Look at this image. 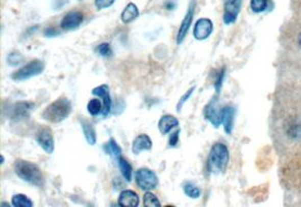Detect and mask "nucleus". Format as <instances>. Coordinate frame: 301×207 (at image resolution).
Returning <instances> with one entry per match:
<instances>
[{
    "mask_svg": "<svg viewBox=\"0 0 301 207\" xmlns=\"http://www.w3.org/2000/svg\"><path fill=\"white\" fill-rule=\"evenodd\" d=\"M235 2H238V0H223V5L231 4V3H235Z\"/></svg>",
    "mask_w": 301,
    "mask_h": 207,
    "instance_id": "nucleus-38",
    "label": "nucleus"
},
{
    "mask_svg": "<svg viewBox=\"0 0 301 207\" xmlns=\"http://www.w3.org/2000/svg\"><path fill=\"white\" fill-rule=\"evenodd\" d=\"M229 162V150L222 142H217L212 145L207 160V170L211 174L223 173Z\"/></svg>",
    "mask_w": 301,
    "mask_h": 207,
    "instance_id": "nucleus-2",
    "label": "nucleus"
},
{
    "mask_svg": "<svg viewBox=\"0 0 301 207\" xmlns=\"http://www.w3.org/2000/svg\"><path fill=\"white\" fill-rule=\"evenodd\" d=\"M268 2L267 0H250V9L253 13L261 14L264 13L267 9Z\"/></svg>",
    "mask_w": 301,
    "mask_h": 207,
    "instance_id": "nucleus-26",
    "label": "nucleus"
},
{
    "mask_svg": "<svg viewBox=\"0 0 301 207\" xmlns=\"http://www.w3.org/2000/svg\"><path fill=\"white\" fill-rule=\"evenodd\" d=\"M143 207H163L159 198L153 192H146L143 195Z\"/></svg>",
    "mask_w": 301,
    "mask_h": 207,
    "instance_id": "nucleus-25",
    "label": "nucleus"
},
{
    "mask_svg": "<svg viewBox=\"0 0 301 207\" xmlns=\"http://www.w3.org/2000/svg\"><path fill=\"white\" fill-rule=\"evenodd\" d=\"M180 133H181V130H176L175 132H173V133L170 134L169 140H168V145L170 147H175V146H177V144H179Z\"/></svg>",
    "mask_w": 301,
    "mask_h": 207,
    "instance_id": "nucleus-32",
    "label": "nucleus"
},
{
    "mask_svg": "<svg viewBox=\"0 0 301 207\" xmlns=\"http://www.w3.org/2000/svg\"><path fill=\"white\" fill-rule=\"evenodd\" d=\"M194 90H195V86H193L192 88H190L189 90H187V92H186L184 95H183V96L180 98L179 103H177V105H176V110H177V111H181V110H182L183 105H184V104L187 102V99L191 98V96L193 95V93H194Z\"/></svg>",
    "mask_w": 301,
    "mask_h": 207,
    "instance_id": "nucleus-30",
    "label": "nucleus"
},
{
    "mask_svg": "<svg viewBox=\"0 0 301 207\" xmlns=\"http://www.w3.org/2000/svg\"><path fill=\"white\" fill-rule=\"evenodd\" d=\"M183 192L192 199H197L201 197V189L193 183H185L183 185Z\"/></svg>",
    "mask_w": 301,
    "mask_h": 207,
    "instance_id": "nucleus-24",
    "label": "nucleus"
},
{
    "mask_svg": "<svg viewBox=\"0 0 301 207\" xmlns=\"http://www.w3.org/2000/svg\"><path fill=\"white\" fill-rule=\"evenodd\" d=\"M139 15H140V12H139L137 5L134 3H129L124 9L122 10L121 20L124 24H130L139 17Z\"/></svg>",
    "mask_w": 301,
    "mask_h": 207,
    "instance_id": "nucleus-18",
    "label": "nucleus"
},
{
    "mask_svg": "<svg viewBox=\"0 0 301 207\" xmlns=\"http://www.w3.org/2000/svg\"><path fill=\"white\" fill-rule=\"evenodd\" d=\"M45 66L41 60H33L29 62L28 65L19 68L12 74V79L14 81H25L29 79L40 76L44 71Z\"/></svg>",
    "mask_w": 301,
    "mask_h": 207,
    "instance_id": "nucleus-5",
    "label": "nucleus"
},
{
    "mask_svg": "<svg viewBox=\"0 0 301 207\" xmlns=\"http://www.w3.org/2000/svg\"><path fill=\"white\" fill-rule=\"evenodd\" d=\"M13 207H33V200L24 194H16L12 197Z\"/></svg>",
    "mask_w": 301,
    "mask_h": 207,
    "instance_id": "nucleus-21",
    "label": "nucleus"
},
{
    "mask_svg": "<svg viewBox=\"0 0 301 207\" xmlns=\"http://www.w3.org/2000/svg\"><path fill=\"white\" fill-rule=\"evenodd\" d=\"M106 152L117 161L122 157V149L114 139H110L106 143Z\"/></svg>",
    "mask_w": 301,
    "mask_h": 207,
    "instance_id": "nucleus-22",
    "label": "nucleus"
},
{
    "mask_svg": "<svg viewBox=\"0 0 301 207\" xmlns=\"http://www.w3.org/2000/svg\"><path fill=\"white\" fill-rule=\"evenodd\" d=\"M115 2L116 0H95L94 4H95L96 9L103 10V9H107V8L112 7Z\"/></svg>",
    "mask_w": 301,
    "mask_h": 207,
    "instance_id": "nucleus-31",
    "label": "nucleus"
},
{
    "mask_svg": "<svg viewBox=\"0 0 301 207\" xmlns=\"http://www.w3.org/2000/svg\"><path fill=\"white\" fill-rule=\"evenodd\" d=\"M196 5H197V0H190L189 7H187V10H186V14L184 16V18L182 19L179 32H177V35H176V43L177 44H182L183 42H184L187 34H189L190 28L192 26V23H193V18H194Z\"/></svg>",
    "mask_w": 301,
    "mask_h": 207,
    "instance_id": "nucleus-6",
    "label": "nucleus"
},
{
    "mask_svg": "<svg viewBox=\"0 0 301 207\" xmlns=\"http://www.w3.org/2000/svg\"><path fill=\"white\" fill-rule=\"evenodd\" d=\"M84 22V15L82 12L78 10H73V12H69L63 16L61 19L60 27L63 31H74L80 27V25Z\"/></svg>",
    "mask_w": 301,
    "mask_h": 207,
    "instance_id": "nucleus-11",
    "label": "nucleus"
},
{
    "mask_svg": "<svg viewBox=\"0 0 301 207\" xmlns=\"http://www.w3.org/2000/svg\"><path fill=\"white\" fill-rule=\"evenodd\" d=\"M96 52L98 53L101 56L103 57H112L113 56V50L110 43H101L97 47H96Z\"/></svg>",
    "mask_w": 301,
    "mask_h": 207,
    "instance_id": "nucleus-28",
    "label": "nucleus"
},
{
    "mask_svg": "<svg viewBox=\"0 0 301 207\" xmlns=\"http://www.w3.org/2000/svg\"><path fill=\"white\" fill-rule=\"evenodd\" d=\"M24 60V56L21 55V53L18 51H13L9 53L7 57V62L10 67H18Z\"/></svg>",
    "mask_w": 301,
    "mask_h": 207,
    "instance_id": "nucleus-27",
    "label": "nucleus"
},
{
    "mask_svg": "<svg viewBox=\"0 0 301 207\" xmlns=\"http://www.w3.org/2000/svg\"><path fill=\"white\" fill-rule=\"evenodd\" d=\"M122 207H138L140 203V198L136 192L131 189L122 190L119 195V200H117Z\"/></svg>",
    "mask_w": 301,
    "mask_h": 207,
    "instance_id": "nucleus-15",
    "label": "nucleus"
},
{
    "mask_svg": "<svg viewBox=\"0 0 301 207\" xmlns=\"http://www.w3.org/2000/svg\"><path fill=\"white\" fill-rule=\"evenodd\" d=\"M0 207H13V205H9V203H7V201H3Z\"/></svg>",
    "mask_w": 301,
    "mask_h": 207,
    "instance_id": "nucleus-36",
    "label": "nucleus"
},
{
    "mask_svg": "<svg viewBox=\"0 0 301 207\" xmlns=\"http://www.w3.org/2000/svg\"><path fill=\"white\" fill-rule=\"evenodd\" d=\"M43 35L47 37V39H53V37H57V36L60 35V32L56 29L55 27H46L44 29V33H43Z\"/></svg>",
    "mask_w": 301,
    "mask_h": 207,
    "instance_id": "nucleus-33",
    "label": "nucleus"
},
{
    "mask_svg": "<svg viewBox=\"0 0 301 207\" xmlns=\"http://www.w3.org/2000/svg\"><path fill=\"white\" fill-rule=\"evenodd\" d=\"M222 108L219 105L218 96H214L204 108V119L210 122L216 129L222 124Z\"/></svg>",
    "mask_w": 301,
    "mask_h": 207,
    "instance_id": "nucleus-8",
    "label": "nucleus"
},
{
    "mask_svg": "<svg viewBox=\"0 0 301 207\" xmlns=\"http://www.w3.org/2000/svg\"><path fill=\"white\" fill-rule=\"evenodd\" d=\"M224 78H225V68L223 67L221 70L218 72L217 77H216V81H214V89H216L217 94H219L220 90H221V88H222Z\"/></svg>",
    "mask_w": 301,
    "mask_h": 207,
    "instance_id": "nucleus-29",
    "label": "nucleus"
},
{
    "mask_svg": "<svg viewBox=\"0 0 301 207\" xmlns=\"http://www.w3.org/2000/svg\"><path fill=\"white\" fill-rule=\"evenodd\" d=\"M213 32V23L210 18L202 17L196 20L193 28V36L197 41H206L211 36Z\"/></svg>",
    "mask_w": 301,
    "mask_h": 207,
    "instance_id": "nucleus-9",
    "label": "nucleus"
},
{
    "mask_svg": "<svg viewBox=\"0 0 301 207\" xmlns=\"http://www.w3.org/2000/svg\"><path fill=\"white\" fill-rule=\"evenodd\" d=\"M111 207H122L119 203H113L112 205H111Z\"/></svg>",
    "mask_w": 301,
    "mask_h": 207,
    "instance_id": "nucleus-39",
    "label": "nucleus"
},
{
    "mask_svg": "<svg viewBox=\"0 0 301 207\" xmlns=\"http://www.w3.org/2000/svg\"><path fill=\"white\" fill-rule=\"evenodd\" d=\"M241 3H243V0H238V2L223 5L224 9H223L222 19H223V23L225 25H231V24H234L236 20H237L238 14H239L240 8H241Z\"/></svg>",
    "mask_w": 301,
    "mask_h": 207,
    "instance_id": "nucleus-13",
    "label": "nucleus"
},
{
    "mask_svg": "<svg viewBox=\"0 0 301 207\" xmlns=\"http://www.w3.org/2000/svg\"><path fill=\"white\" fill-rule=\"evenodd\" d=\"M80 124H82L83 133L86 141H87L89 145H95L96 142H97V134H96L94 125L86 120L80 121Z\"/></svg>",
    "mask_w": 301,
    "mask_h": 207,
    "instance_id": "nucleus-19",
    "label": "nucleus"
},
{
    "mask_svg": "<svg viewBox=\"0 0 301 207\" xmlns=\"http://www.w3.org/2000/svg\"><path fill=\"white\" fill-rule=\"evenodd\" d=\"M36 142L47 155H52L55 152V137L49 127H41L37 131Z\"/></svg>",
    "mask_w": 301,
    "mask_h": 207,
    "instance_id": "nucleus-10",
    "label": "nucleus"
},
{
    "mask_svg": "<svg viewBox=\"0 0 301 207\" xmlns=\"http://www.w3.org/2000/svg\"><path fill=\"white\" fill-rule=\"evenodd\" d=\"M71 111H72L71 102L66 96H61L47 106V107L43 110L41 116L42 119L46 122H50V123H53V124H58V123H61V122H63L66 119H68V116L70 115Z\"/></svg>",
    "mask_w": 301,
    "mask_h": 207,
    "instance_id": "nucleus-3",
    "label": "nucleus"
},
{
    "mask_svg": "<svg viewBox=\"0 0 301 207\" xmlns=\"http://www.w3.org/2000/svg\"><path fill=\"white\" fill-rule=\"evenodd\" d=\"M153 147V141L147 134H139L132 142V153L133 155H140L141 152L150 151Z\"/></svg>",
    "mask_w": 301,
    "mask_h": 207,
    "instance_id": "nucleus-14",
    "label": "nucleus"
},
{
    "mask_svg": "<svg viewBox=\"0 0 301 207\" xmlns=\"http://www.w3.org/2000/svg\"><path fill=\"white\" fill-rule=\"evenodd\" d=\"M136 184L143 192H153L158 187L159 179L156 172L147 167L139 168L136 171Z\"/></svg>",
    "mask_w": 301,
    "mask_h": 207,
    "instance_id": "nucleus-4",
    "label": "nucleus"
},
{
    "mask_svg": "<svg viewBox=\"0 0 301 207\" xmlns=\"http://www.w3.org/2000/svg\"><path fill=\"white\" fill-rule=\"evenodd\" d=\"M37 29H39V25L32 26L31 28H29L28 31H26V36H30V35H32V34H34Z\"/></svg>",
    "mask_w": 301,
    "mask_h": 207,
    "instance_id": "nucleus-35",
    "label": "nucleus"
},
{
    "mask_svg": "<svg viewBox=\"0 0 301 207\" xmlns=\"http://www.w3.org/2000/svg\"><path fill=\"white\" fill-rule=\"evenodd\" d=\"M117 166H119V169L123 178H124L128 183H130L133 176V169L131 167L130 162H129L127 159L121 157L119 160H117Z\"/></svg>",
    "mask_w": 301,
    "mask_h": 207,
    "instance_id": "nucleus-20",
    "label": "nucleus"
},
{
    "mask_svg": "<svg viewBox=\"0 0 301 207\" xmlns=\"http://www.w3.org/2000/svg\"><path fill=\"white\" fill-rule=\"evenodd\" d=\"M297 41H298V45H299V47L301 49V32L299 33V35H298V39H297Z\"/></svg>",
    "mask_w": 301,
    "mask_h": 207,
    "instance_id": "nucleus-37",
    "label": "nucleus"
},
{
    "mask_svg": "<svg viewBox=\"0 0 301 207\" xmlns=\"http://www.w3.org/2000/svg\"><path fill=\"white\" fill-rule=\"evenodd\" d=\"M165 207H176V206H174V205H166Z\"/></svg>",
    "mask_w": 301,
    "mask_h": 207,
    "instance_id": "nucleus-41",
    "label": "nucleus"
},
{
    "mask_svg": "<svg viewBox=\"0 0 301 207\" xmlns=\"http://www.w3.org/2000/svg\"><path fill=\"white\" fill-rule=\"evenodd\" d=\"M35 108V104L33 102H17L9 106L8 108V117L14 122H20L30 117L32 110Z\"/></svg>",
    "mask_w": 301,
    "mask_h": 207,
    "instance_id": "nucleus-7",
    "label": "nucleus"
},
{
    "mask_svg": "<svg viewBox=\"0 0 301 207\" xmlns=\"http://www.w3.org/2000/svg\"><path fill=\"white\" fill-rule=\"evenodd\" d=\"M234 121H235V107L231 105L223 106L222 108V125L224 132L227 134H231L234 129Z\"/></svg>",
    "mask_w": 301,
    "mask_h": 207,
    "instance_id": "nucleus-17",
    "label": "nucleus"
},
{
    "mask_svg": "<svg viewBox=\"0 0 301 207\" xmlns=\"http://www.w3.org/2000/svg\"><path fill=\"white\" fill-rule=\"evenodd\" d=\"M4 162H5V158L4 156H2V164H4Z\"/></svg>",
    "mask_w": 301,
    "mask_h": 207,
    "instance_id": "nucleus-40",
    "label": "nucleus"
},
{
    "mask_svg": "<svg viewBox=\"0 0 301 207\" xmlns=\"http://www.w3.org/2000/svg\"><path fill=\"white\" fill-rule=\"evenodd\" d=\"M14 171L19 179L35 186V187H42L44 184V177H43L41 169L34 162L24 160V159H17L14 162Z\"/></svg>",
    "mask_w": 301,
    "mask_h": 207,
    "instance_id": "nucleus-1",
    "label": "nucleus"
},
{
    "mask_svg": "<svg viewBox=\"0 0 301 207\" xmlns=\"http://www.w3.org/2000/svg\"><path fill=\"white\" fill-rule=\"evenodd\" d=\"M179 125H180L179 120H177L174 115H170V114L163 115L158 122V129H159L160 134L163 135L168 134L171 130H174L175 127H177Z\"/></svg>",
    "mask_w": 301,
    "mask_h": 207,
    "instance_id": "nucleus-16",
    "label": "nucleus"
},
{
    "mask_svg": "<svg viewBox=\"0 0 301 207\" xmlns=\"http://www.w3.org/2000/svg\"><path fill=\"white\" fill-rule=\"evenodd\" d=\"M103 102H101L97 98L90 99L87 104V111L90 114V116H98L99 114L103 113Z\"/></svg>",
    "mask_w": 301,
    "mask_h": 207,
    "instance_id": "nucleus-23",
    "label": "nucleus"
},
{
    "mask_svg": "<svg viewBox=\"0 0 301 207\" xmlns=\"http://www.w3.org/2000/svg\"><path fill=\"white\" fill-rule=\"evenodd\" d=\"M68 3L69 0H55V3H53V9L60 10L62 7L66 6Z\"/></svg>",
    "mask_w": 301,
    "mask_h": 207,
    "instance_id": "nucleus-34",
    "label": "nucleus"
},
{
    "mask_svg": "<svg viewBox=\"0 0 301 207\" xmlns=\"http://www.w3.org/2000/svg\"><path fill=\"white\" fill-rule=\"evenodd\" d=\"M91 95H94L95 97H99L102 102L104 104L103 108V116H107L111 113L112 109V99H111V92L110 87L107 84H101V86L95 87L91 90Z\"/></svg>",
    "mask_w": 301,
    "mask_h": 207,
    "instance_id": "nucleus-12",
    "label": "nucleus"
}]
</instances>
